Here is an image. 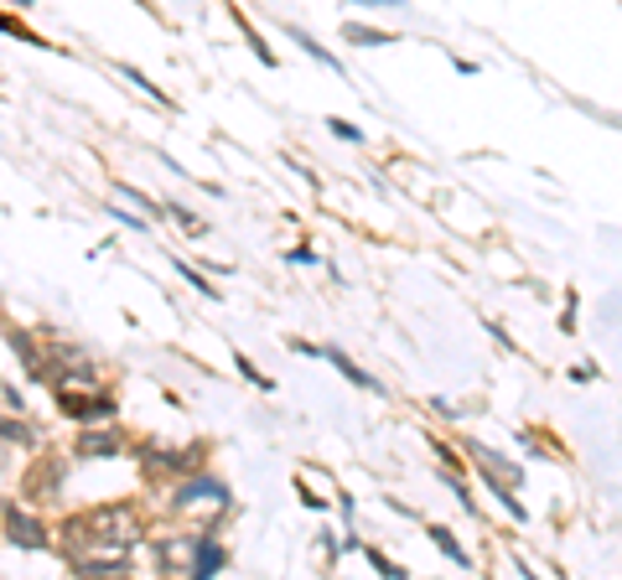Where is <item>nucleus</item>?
<instances>
[{"mask_svg": "<svg viewBox=\"0 0 622 580\" xmlns=\"http://www.w3.org/2000/svg\"><path fill=\"white\" fill-rule=\"evenodd\" d=\"M57 410L78 425H93V420H114V399L99 389V383H53Z\"/></svg>", "mask_w": 622, "mask_h": 580, "instance_id": "nucleus-2", "label": "nucleus"}, {"mask_svg": "<svg viewBox=\"0 0 622 580\" xmlns=\"http://www.w3.org/2000/svg\"><path fill=\"white\" fill-rule=\"evenodd\" d=\"M125 451V431L114 420H93V425H78V440H74V456L84 461H104V456H120Z\"/></svg>", "mask_w": 622, "mask_h": 580, "instance_id": "nucleus-6", "label": "nucleus"}, {"mask_svg": "<svg viewBox=\"0 0 622 580\" xmlns=\"http://www.w3.org/2000/svg\"><path fill=\"white\" fill-rule=\"evenodd\" d=\"M291 36H296V47H301V53H311V57H316V63H327V68H337V57H332L327 47H316V42H311L307 32H291Z\"/></svg>", "mask_w": 622, "mask_h": 580, "instance_id": "nucleus-13", "label": "nucleus"}, {"mask_svg": "<svg viewBox=\"0 0 622 580\" xmlns=\"http://www.w3.org/2000/svg\"><path fill=\"white\" fill-rule=\"evenodd\" d=\"M171 217H177V223H182L187 234H202V223H198V217H192V213H187V208H171Z\"/></svg>", "mask_w": 622, "mask_h": 580, "instance_id": "nucleus-17", "label": "nucleus"}, {"mask_svg": "<svg viewBox=\"0 0 622 580\" xmlns=\"http://www.w3.org/2000/svg\"><path fill=\"white\" fill-rule=\"evenodd\" d=\"M171 507H177V513H192V507H213V513H229V507H234V492L223 488L219 477L182 471V482L171 488Z\"/></svg>", "mask_w": 622, "mask_h": 580, "instance_id": "nucleus-3", "label": "nucleus"}, {"mask_svg": "<svg viewBox=\"0 0 622 580\" xmlns=\"http://www.w3.org/2000/svg\"><path fill=\"white\" fill-rule=\"evenodd\" d=\"M0 539L16 544V549H32V555H47L53 549V528L42 524L32 507L5 503V513H0Z\"/></svg>", "mask_w": 622, "mask_h": 580, "instance_id": "nucleus-4", "label": "nucleus"}, {"mask_svg": "<svg viewBox=\"0 0 622 580\" xmlns=\"http://www.w3.org/2000/svg\"><path fill=\"white\" fill-rule=\"evenodd\" d=\"M343 36H348L353 47H385V42H395L389 32H374V26H358V21H348V26H343Z\"/></svg>", "mask_w": 622, "mask_h": 580, "instance_id": "nucleus-11", "label": "nucleus"}, {"mask_svg": "<svg viewBox=\"0 0 622 580\" xmlns=\"http://www.w3.org/2000/svg\"><path fill=\"white\" fill-rule=\"evenodd\" d=\"M177 270H182V280H187V286H192V290H198V295H208V301H219V286H208V280H202L198 270H187V259H182V265H177Z\"/></svg>", "mask_w": 622, "mask_h": 580, "instance_id": "nucleus-14", "label": "nucleus"}, {"mask_svg": "<svg viewBox=\"0 0 622 580\" xmlns=\"http://www.w3.org/2000/svg\"><path fill=\"white\" fill-rule=\"evenodd\" d=\"M11 5H21V11H26V5H37V0H11Z\"/></svg>", "mask_w": 622, "mask_h": 580, "instance_id": "nucleus-20", "label": "nucleus"}, {"mask_svg": "<svg viewBox=\"0 0 622 580\" xmlns=\"http://www.w3.org/2000/svg\"><path fill=\"white\" fill-rule=\"evenodd\" d=\"M368 565H374V570H379V576H400V570H395V565H389L385 555H379V549H368Z\"/></svg>", "mask_w": 622, "mask_h": 580, "instance_id": "nucleus-18", "label": "nucleus"}, {"mask_svg": "<svg viewBox=\"0 0 622 580\" xmlns=\"http://www.w3.org/2000/svg\"><path fill=\"white\" fill-rule=\"evenodd\" d=\"M0 440L5 446H37V431L26 420H0Z\"/></svg>", "mask_w": 622, "mask_h": 580, "instance_id": "nucleus-10", "label": "nucleus"}, {"mask_svg": "<svg viewBox=\"0 0 622 580\" xmlns=\"http://www.w3.org/2000/svg\"><path fill=\"white\" fill-rule=\"evenodd\" d=\"M0 32H5V36H16V42H26V47H47V36H37L32 26H26V21L11 16V11H0Z\"/></svg>", "mask_w": 622, "mask_h": 580, "instance_id": "nucleus-9", "label": "nucleus"}, {"mask_svg": "<svg viewBox=\"0 0 622 580\" xmlns=\"http://www.w3.org/2000/svg\"><path fill=\"white\" fill-rule=\"evenodd\" d=\"M467 451H473V467L482 471L488 482H493L498 503L509 507V513H519V518H524V507H519V498L509 492V488H519V467H509V461H503V456H498L493 446H467Z\"/></svg>", "mask_w": 622, "mask_h": 580, "instance_id": "nucleus-5", "label": "nucleus"}, {"mask_svg": "<svg viewBox=\"0 0 622 580\" xmlns=\"http://www.w3.org/2000/svg\"><path fill=\"white\" fill-rule=\"evenodd\" d=\"M120 72H125V78H130V83H135V89H146L151 99H156V104H166V93L156 89V83H151V78H141V72H135V68H120Z\"/></svg>", "mask_w": 622, "mask_h": 580, "instance_id": "nucleus-16", "label": "nucleus"}, {"mask_svg": "<svg viewBox=\"0 0 622 580\" xmlns=\"http://www.w3.org/2000/svg\"><path fill=\"white\" fill-rule=\"evenodd\" d=\"M431 539H436L441 549H446V555H452V560H457V565H467V549H462V544L452 539V534H446V528H431Z\"/></svg>", "mask_w": 622, "mask_h": 580, "instance_id": "nucleus-15", "label": "nucleus"}, {"mask_svg": "<svg viewBox=\"0 0 622 580\" xmlns=\"http://www.w3.org/2000/svg\"><path fill=\"white\" fill-rule=\"evenodd\" d=\"M141 467H151L156 477H182V471L202 467V446H146Z\"/></svg>", "mask_w": 622, "mask_h": 580, "instance_id": "nucleus-7", "label": "nucleus"}, {"mask_svg": "<svg viewBox=\"0 0 622 580\" xmlns=\"http://www.w3.org/2000/svg\"><path fill=\"white\" fill-rule=\"evenodd\" d=\"M114 198H125L130 202V208H135V213H162V202H156V198H146V192H135V187H125V181H120V187H114Z\"/></svg>", "mask_w": 622, "mask_h": 580, "instance_id": "nucleus-12", "label": "nucleus"}, {"mask_svg": "<svg viewBox=\"0 0 622 580\" xmlns=\"http://www.w3.org/2000/svg\"><path fill=\"white\" fill-rule=\"evenodd\" d=\"M141 539H146V524H141V507L135 503H104V507L63 518V555L68 560L110 555V549H135Z\"/></svg>", "mask_w": 622, "mask_h": 580, "instance_id": "nucleus-1", "label": "nucleus"}, {"mask_svg": "<svg viewBox=\"0 0 622 580\" xmlns=\"http://www.w3.org/2000/svg\"><path fill=\"white\" fill-rule=\"evenodd\" d=\"M353 5H400V0H353Z\"/></svg>", "mask_w": 622, "mask_h": 580, "instance_id": "nucleus-19", "label": "nucleus"}, {"mask_svg": "<svg viewBox=\"0 0 622 580\" xmlns=\"http://www.w3.org/2000/svg\"><path fill=\"white\" fill-rule=\"evenodd\" d=\"M223 565H229V549L213 539V528L192 534V560H187V570H192V576H219Z\"/></svg>", "mask_w": 622, "mask_h": 580, "instance_id": "nucleus-8", "label": "nucleus"}]
</instances>
